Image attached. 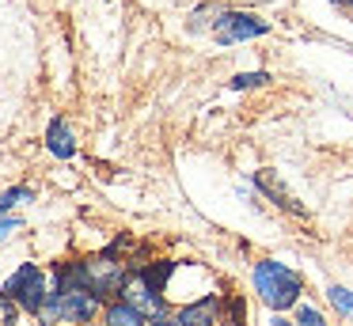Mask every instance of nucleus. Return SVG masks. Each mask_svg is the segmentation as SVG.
<instances>
[{
	"instance_id": "1",
	"label": "nucleus",
	"mask_w": 353,
	"mask_h": 326,
	"mask_svg": "<svg viewBox=\"0 0 353 326\" xmlns=\"http://www.w3.org/2000/svg\"><path fill=\"white\" fill-rule=\"evenodd\" d=\"M254 292H259V300L266 303V307L285 311V307H292V303L300 300L304 281H300V273L289 269L285 262L262 258V262H254Z\"/></svg>"
},
{
	"instance_id": "2",
	"label": "nucleus",
	"mask_w": 353,
	"mask_h": 326,
	"mask_svg": "<svg viewBox=\"0 0 353 326\" xmlns=\"http://www.w3.org/2000/svg\"><path fill=\"white\" fill-rule=\"evenodd\" d=\"M99 296L88 292V288H69V292H57L50 288L46 303L39 311V323L42 326H57V323H92L95 311H99Z\"/></svg>"
},
{
	"instance_id": "3",
	"label": "nucleus",
	"mask_w": 353,
	"mask_h": 326,
	"mask_svg": "<svg viewBox=\"0 0 353 326\" xmlns=\"http://www.w3.org/2000/svg\"><path fill=\"white\" fill-rule=\"evenodd\" d=\"M84 265H88V288H92L99 300L118 296L125 288V281H130V269H125V258L118 254V247H107V250H99V254H88Z\"/></svg>"
},
{
	"instance_id": "4",
	"label": "nucleus",
	"mask_w": 353,
	"mask_h": 326,
	"mask_svg": "<svg viewBox=\"0 0 353 326\" xmlns=\"http://www.w3.org/2000/svg\"><path fill=\"white\" fill-rule=\"evenodd\" d=\"M0 292L8 296V300H16L19 311H27V315H39L42 303H46V296H50L46 273H42L34 262H23L8 281H4V288H0Z\"/></svg>"
},
{
	"instance_id": "5",
	"label": "nucleus",
	"mask_w": 353,
	"mask_h": 326,
	"mask_svg": "<svg viewBox=\"0 0 353 326\" xmlns=\"http://www.w3.org/2000/svg\"><path fill=\"white\" fill-rule=\"evenodd\" d=\"M270 30L266 19H259L254 12H228L221 8L213 19V38L221 45H236V42H251V38H262Z\"/></svg>"
},
{
	"instance_id": "6",
	"label": "nucleus",
	"mask_w": 353,
	"mask_h": 326,
	"mask_svg": "<svg viewBox=\"0 0 353 326\" xmlns=\"http://www.w3.org/2000/svg\"><path fill=\"white\" fill-rule=\"evenodd\" d=\"M122 300H130L133 307L145 311L148 318H163V315H168V300H163V292H156L141 273H130V281H125V288H122Z\"/></svg>"
},
{
	"instance_id": "7",
	"label": "nucleus",
	"mask_w": 353,
	"mask_h": 326,
	"mask_svg": "<svg viewBox=\"0 0 353 326\" xmlns=\"http://www.w3.org/2000/svg\"><path fill=\"white\" fill-rule=\"evenodd\" d=\"M254 186H259V190H262V194H266V197H270V201H274V205H277V209H285V212H292V216H307V209H304V205H300V201H296V197H292V194H289V190H285V182H281V179H277V174H274V171H259V174H254Z\"/></svg>"
},
{
	"instance_id": "8",
	"label": "nucleus",
	"mask_w": 353,
	"mask_h": 326,
	"mask_svg": "<svg viewBox=\"0 0 353 326\" xmlns=\"http://www.w3.org/2000/svg\"><path fill=\"white\" fill-rule=\"evenodd\" d=\"M175 323L179 326H216L221 323V300L216 296H201V300L175 311Z\"/></svg>"
},
{
	"instance_id": "9",
	"label": "nucleus",
	"mask_w": 353,
	"mask_h": 326,
	"mask_svg": "<svg viewBox=\"0 0 353 326\" xmlns=\"http://www.w3.org/2000/svg\"><path fill=\"white\" fill-rule=\"evenodd\" d=\"M46 148L54 152L57 159H72V152H77V144H72V133H69V125H65L61 118L50 121V129H46Z\"/></svg>"
},
{
	"instance_id": "10",
	"label": "nucleus",
	"mask_w": 353,
	"mask_h": 326,
	"mask_svg": "<svg viewBox=\"0 0 353 326\" xmlns=\"http://www.w3.org/2000/svg\"><path fill=\"white\" fill-rule=\"evenodd\" d=\"M107 326H148V315L137 311L130 300H114L107 307Z\"/></svg>"
},
{
	"instance_id": "11",
	"label": "nucleus",
	"mask_w": 353,
	"mask_h": 326,
	"mask_svg": "<svg viewBox=\"0 0 353 326\" xmlns=\"http://www.w3.org/2000/svg\"><path fill=\"white\" fill-rule=\"evenodd\" d=\"M137 273L156 288V292H163V288H168V277L175 273V262H148V265H141Z\"/></svg>"
},
{
	"instance_id": "12",
	"label": "nucleus",
	"mask_w": 353,
	"mask_h": 326,
	"mask_svg": "<svg viewBox=\"0 0 353 326\" xmlns=\"http://www.w3.org/2000/svg\"><path fill=\"white\" fill-rule=\"evenodd\" d=\"M19 201H34V190H31V186H12V190H4V194H0V216H4L12 205H19Z\"/></svg>"
},
{
	"instance_id": "13",
	"label": "nucleus",
	"mask_w": 353,
	"mask_h": 326,
	"mask_svg": "<svg viewBox=\"0 0 353 326\" xmlns=\"http://www.w3.org/2000/svg\"><path fill=\"white\" fill-rule=\"evenodd\" d=\"M327 296H330V303H334L338 311H345V315H353V292H350V288H342V285H330V288H327Z\"/></svg>"
},
{
	"instance_id": "14",
	"label": "nucleus",
	"mask_w": 353,
	"mask_h": 326,
	"mask_svg": "<svg viewBox=\"0 0 353 326\" xmlns=\"http://www.w3.org/2000/svg\"><path fill=\"white\" fill-rule=\"evenodd\" d=\"M262 83H270V72H239V76H232V88H236V91L262 88Z\"/></svg>"
},
{
	"instance_id": "15",
	"label": "nucleus",
	"mask_w": 353,
	"mask_h": 326,
	"mask_svg": "<svg viewBox=\"0 0 353 326\" xmlns=\"http://www.w3.org/2000/svg\"><path fill=\"white\" fill-rule=\"evenodd\" d=\"M0 326H19V303L0 292Z\"/></svg>"
},
{
	"instance_id": "16",
	"label": "nucleus",
	"mask_w": 353,
	"mask_h": 326,
	"mask_svg": "<svg viewBox=\"0 0 353 326\" xmlns=\"http://www.w3.org/2000/svg\"><path fill=\"white\" fill-rule=\"evenodd\" d=\"M296 326H327V318H323L315 307H307V303H300V307H296Z\"/></svg>"
},
{
	"instance_id": "17",
	"label": "nucleus",
	"mask_w": 353,
	"mask_h": 326,
	"mask_svg": "<svg viewBox=\"0 0 353 326\" xmlns=\"http://www.w3.org/2000/svg\"><path fill=\"white\" fill-rule=\"evenodd\" d=\"M16 227H19L16 216H4V220H0V243L8 239V232H16Z\"/></svg>"
},
{
	"instance_id": "18",
	"label": "nucleus",
	"mask_w": 353,
	"mask_h": 326,
	"mask_svg": "<svg viewBox=\"0 0 353 326\" xmlns=\"http://www.w3.org/2000/svg\"><path fill=\"white\" fill-rule=\"evenodd\" d=\"M334 8H342V12H353V0H330Z\"/></svg>"
},
{
	"instance_id": "19",
	"label": "nucleus",
	"mask_w": 353,
	"mask_h": 326,
	"mask_svg": "<svg viewBox=\"0 0 353 326\" xmlns=\"http://www.w3.org/2000/svg\"><path fill=\"white\" fill-rule=\"evenodd\" d=\"M148 326H179V323H175V318H152Z\"/></svg>"
},
{
	"instance_id": "20",
	"label": "nucleus",
	"mask_w": 353,
	"mask_h": 326,
	"mask_svg": "<svg viewBox=\"0 0 353 326\" xmlns=\"http://www.w3.org/2000/svg\"><path fill=\"white\" fill-rule=\"evenodd\" d=\"M274 326H296V323H285V318H274Z\"/></svg>"
},
{
	"instance_id": "21",
	"label": "nucleus",
	"mask_w": 353,
	"mask_h": 326,
	"mask_svg": "<svg viewBox=\"0 0 353 326\" xmlns=\"http://www.w3.org/2000/svg\"><path fill=\"white\" fill-rule=\"evenodd\" d=\"M88 326H92V323H88Z\"/></svg>"
}]
</instances>
